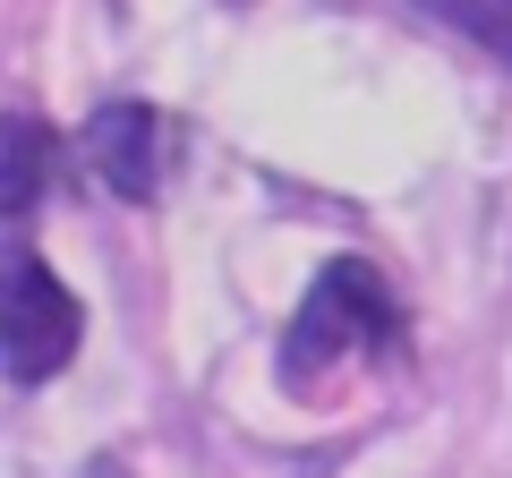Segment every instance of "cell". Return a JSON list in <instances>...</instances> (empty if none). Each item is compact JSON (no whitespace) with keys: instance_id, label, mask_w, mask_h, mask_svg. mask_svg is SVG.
<instances>
[{"instance_id":"cell-1","label":"cell","mask_w":512,"mask_h":478,"mask_svg":"<svg viewBox=\"0 0 512 478\" xmlns=\"http://www.w3.org/2000/svg\"><path fill=\"white\" fill-rule=\"evenodd\" d=\"M359 350L402 359V350H410V325H402L393 282H384L367 257H333L325 274L308 282L291 333H282V385H291V393H316L342 359H359Z\"/></svg>"},{"instance_id":"cell-3","label":"cell","mask_w":512,"mask_h":478,"mask_svg":"<svg viewBox=\"0 0 512 478\" xmlns=\"http://www.w3.org/2000/svg\"><path fill=\"white\" fill-rule=\"evenodd\" d=\"M77 154L111 197H128V205L163 197V111L154 103H103L86 120V137H77Z\"/></svg>"},{"instance_id":"cell-5","label":"cell","mask_w":512,"mask_h":478,"mask_svg":"<svg viewBox=\"0 0 512 478\" xmlns=\"http://www.w3.org/2000/svg\"><path fill=\"white\" fill-rule=\"evenodd\" d=\"M410 9H427V18H444L453 35L487 43V52L512 69V0H410Z\"/></svg>"},{"instance_id":"cell-4","label":"cell","mask_w":512,"mask_h":478,"mask_svg":"<svg viewBox=\"0 0 512 478\" xmlns=\"http://www.w3.org/2000/svg\"><path fill=\"white\" fill-rule=\"evenodd\" d=\"M60 180V137L26 111H0V222H26Z\"/></svg>"},{"instance_id":"cell-7","label":"cell","mask_w":512,"mask_h":478,"mask_svg":"<svg viewBox=\"0 0 512 478\" xmlns=\"http://www.w3.org/2000/svg\"><path fill=\"white\" fill-rule=\"evenodd\" d=\"M222 9H248V0H222Z\"/></svg>"},{"instance_id":"cell-6","label":"cell","mask_w":512,"mask_h":478,"mask_svg":"<svg viewBox=\"0 0 512 478\" xmlns=\"http://www.w3.org/2000/svg\"><path fill=\"white\" fill-rule=\"evenodd\" d=\"M94 478H111V461H94Z\"/></svg>"},{"instance_id":"cell-2","label":"cell","mask_w":512,"mask_h":478,"mask_svg":"<svg viewBox=\"0 0 512 478\" xmlns=\"http://www.w3.org/2000/svg\"><path fill=\"white\" fill-rule=\"evenodd\" d=\"M77 333H86L77 291L26 239H0V368H9V385H52L77 359Z\"/></svg>"}]
</instances>
